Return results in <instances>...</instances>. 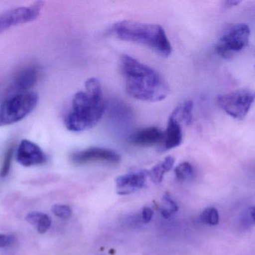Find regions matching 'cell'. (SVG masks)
Segmentation results:
<instances>
[{
  "label": "cell",
  "instance_id": "7402d4cb",
  "mask_svg": "<svg viewBox=\"0 0 255 255\" xmlns=\"http://www.w3.org/2000/svg\"><path fill=\"white\" fill-rule=\"evenodd\" d=\"M14 237L12 235L0 234V248L10 247L14 243Z\"/></svg>",
  "mask_w": 255,
  "mask_h": 255
},
{
  "label": "cell",
  "instance_id": "6da1fadb",
  "mask_svg": "<svg viewBox=\"0 0 255 255\" xmlns=\"http://www.w3.org/2000/svg\"><path fill=\"white\" fill-rule=\"evenodd\" d=\"M121 68L128 94L145 102L164 100L169 88L161 76L154 69L130 55H123Z\"/></svg>",
  "mask_w": 255,
  "mask_h": 255
},
{
  "label": "cell",
  "instance_id": "7a4b0ae2",
  "mask_svg": "<svg viewBox=\"0 0 255 255\" xmlns=\"http://www.w3.org/2000/svg\"><path fill=\"white\" fill-rule=\"evenodd\" d=\"M106 110L101 83L96 78L85 82V91H79L72 101L71 109L65 118L70 131L82 132L94 127Z\"/></svg>",
  "mask_w": 255,
  "mask_h": 255
},
{
  "label": "cell",
  "instance_id": "ba28073f",
  "mask_svg": "<svg viewBox=\"0 0 255 255\" xmlns=\"http://www.w3.org/2000/svg\"><path fill=\"white\" fill-rule=\"evenodd\" d=\"M71 160L76 164L82 165L94 162H105L118 163L121 161V156L112 151L104 148H91L78 151L71 156Z\"/></svg>",
  "mask_w": 255,
  "mask_h": 255
},
{
  "label": "cell",
  "instance_id": "30bf717a",
  "mask_svg": "<svg viewBox=\"0 0 255 255\" xmlns=\"http://www.w3.org/2000/svg\"><path fill=\"white\" fill-rule=\"evenodd\" d=\"M148 176V171L140 170L132 172L117 178L118 193L120 195H128L145 186V180Z\"/></svg>",
  "mask_w": 255,
  "mask_h": 255
},
{
  "label": "cell",
  "instance_id": "277c9868",
  "mask_svg": "<svg viewBox=\"0 0 255 255\" xmlns=\"http://www.w3.org/2000/svg\"><path fill=\"white\" fill-rule=\"evenodd\" d=\"M38 95L34 92L15 94L0 103V127L19 122L33 112Z\"/></svg>",
  "mask_w": 255,
  "mask_h": 255
},
{
  "label": "cell",
  "instance_id": "2e32d148",
  "mask_svg": "<svg viewBox=\"0 0 255 255\" xmlns=\"http://www.w3.org/2000/svg\"><path fill=\"white\" fill-rule=\"evenodd\" d=\"M193 102L188 100L186 101L185 103H183L181 106L177 107L176 109L174 110L172 115L178 119L184 121L187 125L191 124L192 119H193Z\"/></svg>",
  "mask_w": 255,
  "mask_h": 255
},
{
  "label": "cell",
  "instance_id": "5b68a950",
  "mask_svg": "<svg viewBox=\"0 0 255 255\" xmlns=\"http://www.w3.org/2000/svg\"><path fill=\"white\" fill-rule=\"evenodd\" d=\"M250 28L245 23L235 24L227 30L216 45V51L222 58L229 59L248 46Z\"/></svg>",
  "mask_w": 255,
  "mask_h": 255
},
{
  "label": "cell",
  "instance_id": "4fadbf2b",
  "mask_svg": "<svg viewBox=\"0 0 255 255\" xmlns=\"http://www.w3.org/2000/svg\"><path fill=\"white\" fill-rule=\"evenodd\" d=\"M182 129L180 125L178 120L171 115L168 121L166 131L163 133V148L165 150H170L177 148L182 142Z\"/></svg>",
  "mask_w": 255,
  "mask_h": 255
},
{
  "label": "cell",
  "instance_id": "9c48e42d",
  "mask_svg": "<svg viewBox=\"0 0 255 255\" xmlns=\"http://www.w3.org/2000/svg\"><path fill=\"white\" fill-rule=\"evenodd\" d=\"M46 160V154L37 144L27 139L21 141L16 151V160L19 164L31 167L43 164Z\"/></svg>",
  "mask_w": 255,
  "mask_h": 255
},
{
  "label": "cell",
  "instance_id": "8fae6325",
  "mask_svg": "<svg viewBox=\"0 0 255 255\" xmlns=\"http://www.w3.org/2000/svg\"><path fill=\"white\" fill-rule=\"evenodd\" d=\"M38 68L34 66L26 67L21 70L13 81V85L11 87L12 92L14 94L19 93L29 92V90L37 83L39 79Z\"/></svg>",
  "mask_w": 255,
  "mask_h": 255
},
{
  "label": "cell",
  "instance_id": "e0dca14e",
  "mask_svg": "<svg viewBox=\"0 0 255 255\" xmlns=\"http://www.w3.org/2000/svg\"><path fill=\"white\" fill-rule=\"evenodd\" d=\"M175 173L178 181H190L194 177V169L190 163L184 162L175 168Z\"/></svg>",
  "mask_w": 255,
  "mask_h": 255
},
{
  "label": "cell",
  "instance_id": "8992f818",
  "mask_svg": "<svg viewBox=\"0 0 255 255\" xmlns=\"http://www.w3.org/2000/svg\"><path fill=\"white\" fill-rule=\"evenodd\" d=\"M217 101L219 106L228 115L235 119L243 120L246 118L255 102V91L237 90L219 95Z\"/></svg>",
  "mask_w": 255,
  "mask_h": 255
},
{
  "label": "cell",
  "instance_id": "7c38bea8",
  "mask_svg": "<svg viewBox=\"0 0 255 255\" xmlns=\"http://www.w3.org/2000/svg\"><path fill=\"white\" fill-rule=\"evenodd\" d=\"M163 133L155 127H145L134 132L130 136V142L136 146L148 147L162 142Z\"/></svg>",
  "mask_w": 255,
  "mask_h": 255
},
{
  "label": "cell",
  "instance_id": "44dd1931",
  "mask_svg": "<svg viewBox=\"0 0 255 255\" xmlns=\"http://www.w3.org/2000/svg\"><path fill=\"white\" fill-rule=\"evenodd\" d=\"M52 211L56 217L61 219H69L72 216L71 208L67 205H54L52 206Z\"/></svg>",
  "mask_w": 255,
  "mask_h": 255
},
{
  "label": "cell",
  "instance_id": "ac0fdd59",
  "mask_svg": "<svg viewBox=\"0 0 255 255\" xmlns=\"http://www.w3.org/2000/svg\"><path fill=\"white\" fill-rule=\"evenodd\" d=\"M200 220L204 224L208 226H217L220 223L218 211L214 208H206L200 216Z\"/></svg>",
  "mask_w": 255,
  "mask_h": 255
},
{
  "label": "cell",
  "instance_id": "ffe728a7",
  "mask_svg": "<svg viewBox=\"0 0 255 255\" xmlns=\"http://www.w3.org/2000/svg\"><path fill=\"white\" fill-rule=\"evenodd\" d=\"M163 202H164L165 208H160V213L164 218L168 219L171 217L174 213H176L178 210L177 204L171 199L170 196L168 194H165L163 197Z\"/></svg>",
  "mask_w": 255,
  "mask_h": 255
},
{
  "label": "cell",
  "instance_id": "5bb4252c",
  "mask_svg": "<svg viewBox=\"0 0 255 255\" xmlns=\"http://www.w3.org/2000/svg\"><path fill=\"white\" fill-rule=\"evenodd\" d=\"M175 159L172 157H167L161 163H158L148 171V176H150L153 182L160 184L163 179V176L166 172H169L173 167Z\"/></svg>",
  "mask_w": 255,
  "mask_h": 255
},
{
  "label": "cell",
  "instance_id": "d6986e66",
  "mask_svg": "<svg viewBox=\"0 0 255 255\" xmlns=\"http://www.w3.org/2000/svg\"><path fill=\"white\" fill-rule=\"evenodd\" d=\"M13 153H14V146L13 145H11L6 150L4 157H3L1 169H0V178H5L10 172Z\"/></svg>",
  "mask_w": 255,
  "mask_h": 255
},
{
  "label": "cell",
  "instance_id": "3957f363",
  "mask_svg": "<svg viewBox=\"0 0 255 255\" xmlns=\"http://www.w3.org/2000/svg\"><path fill=\"white\" fill-rule=\"evenodd\" d=\"M112 31L121 40L148 46L162 56L167 57L172 52V46L161 25L132 20L116 22Z\"/></svg>",
  "mask_w": 255,
  "mask_h": 255
},
{
  "label": "cell",
  "instance_id": "52a82bcc",
  "mask_svg": "<svg viewBox=\"0 0 255 255\" xmlns=\"http://www.w3.org/2000/svg\"><path fill=\"white\" fill-rule=\"evenodd\" d=\"M43 5V1H36L31 5L15 7L0 13V34L12 27L35 20Z\"/></svg>",
  "mask_w": 255,
  "mask_h": 255
},
{
  "label": "cell",
  "instance_id": "cb8c5ba5",
  "mask_svg": "<svg viewBox=\"0 0 255 255\" xmlns=\"http://www.w3.org/2000/svg\"><path fill=\"white\" fill-rule=\"evenodd\" d=\"M250 215H251L252 218H253V221L255 223V206L250 208Z\"/></svg>",
  "mask_w": 255,
  "mask_h": 255
},
{
  "label": "cell",
  "instance_id": "d4e9b609",
  "mask_svg": "<svg viewBox=\"0 0 255 255\" xmlns=\"http://www.w3.org/2000/svg\"><path fill=\"white\" fill-rule=\"evenodd\" d=\"M226 4H229V6L236 5V4H239L240 1H226Z\"/></svg>",
  "mask_w": 255,
  "mask_h": 255
},
{
  "label": "cell",
  "instance_id": "9a60e30c",
  "mask_svg": "<svg viewBox=\"0 0 255 255\" xmlns=\"http://www.w3.org/2000/svg\"><path fill=\"white\" fill-rule=\"evenodd\" d=\"M25 220L31 226L36 227L37 232L40 234L46 233L52 225L50 218L46 214L40 212L29 213L25 217Z\"/></svg>",
  "mask_w": 255,
  "mask_h": 255
},
{
  "label": "cell",
  "instance_id": "603a6c76",
  "mask_svg": "<svg viewBox=\"0 0 255 255\" xmlns=\"http://www.w3.org/2000/svg\"><path fill=\"white\" fill-rule=\"evenodd\" d=\"M153 217V211L151 208H144L142 211V220L143 223H148Z\"/></svg>",
  "mask_w": 255,
  "mask_h": 255
}]
</instances>
